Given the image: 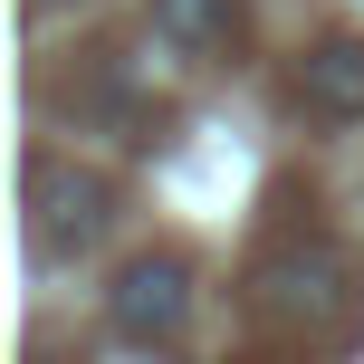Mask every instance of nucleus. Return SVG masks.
Returning a JSON list of instances; mask_svg holds the SVG:
<instances>
[{"instance_id":"423d86ee","label":"nucleus","mask_w":364,"mask_h":364,"mask_svg":"<svg viewBox=\"0 0 364 364\" xmlns=\"http://www.w3.org/2000/svg\"><path fill=\"white\" fill-rule=\"evenodd\" d=\"M38 10H58V0H38Z\"/></svg>"},{"instance_id":"20e7f679","label":"nucleus","mask_w":364,"mask_h":364,"mask_svg":"<svg viewBox=\"0 0 364 364\" xmlns=\"http://www.w3.org/2000/svg\"><path fill=\"white\" fill-rule=\"evenodd\" d=\"M336 278H346V269H336V250L278 259V269H269V307H278V316H326V307H336Z\"/></svg>"},{"instance_id":"f257e3e1","label":"nucleus","mask_w":364,"mask_h":364,"mask_svg":"<svg viewBox=\"0 0 364 364\" xmlns=\"http://www.w3.org/2000/svg\"><path fill=\"white\" fill-rule=\"evenodd\" d=\"M29 211H38V250H58V259H68V250H96L106 220H115V182L58 164V154H38V164H29Z\"/></svg>"},{"instance_id":"f03ea898","label":"nucleus","mask_w":364,"mask_h":364,"mask_svg":"<svg viewBox=\"0 0 364 364\" xmlns=\"http://www.w3.org/2000/svg\"><path fill=\"white\" fill-rule=\"evenodd\" d=\"M182 316H192V269H182L173 250L125 259V269H115V288H106V326L125 336V346H173Z\"/></svg>"},{"instance_id":"7ed1b4c3","label":"nucleus","mask_w":364,"mask_h":364,"mask_svg":"<svg viewBox=\"0 0 364 364\" xmlns=\"http://www.w3.org/2000/svg\"><path fill=\"white\" fill-rule=\"evenodd\" d=\"M297 106L326 115V125H355V115H364V38H326V48H307V68H297Z\"/></svg>"},{"instance_id":"39448f33","label":"nucleus","mask_w":364,"mask_h":364,"mask_svg":"<svg viewBox=\"0 0 364 364\" xmlns=\"http://www.w3.org/2000/svg\"><path fill=\"white\" fill-rule=\"evenodd\" d=\"M154 29L173 48H220L230 38V0H154Z\"/></svg>"}]
</instances>
